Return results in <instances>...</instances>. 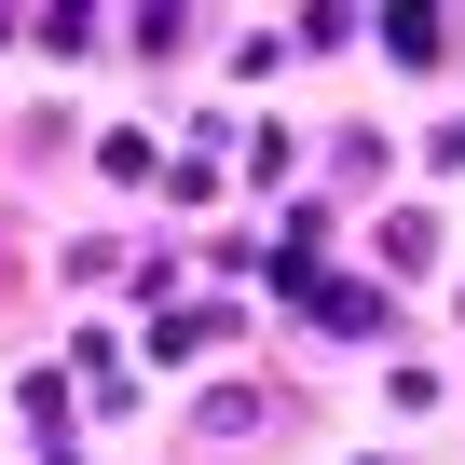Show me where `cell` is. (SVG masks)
I'll use <instances>...</instances> for the list:
<instances>
[{
	"label": "cell",
	"instance_id": "1",
	"mask_svg": "<svg viewBox=\"0 0 465 465\" xmlns=\"http://www.w3.org/2000/svg\"><path fill=\"white\" fill-rule=\"evenodd\" d=\"M438 164H465V137H438Z\"/></svg>",
	"mask_w": 465,
	"mask_h": 465
}]
</instances>
